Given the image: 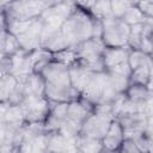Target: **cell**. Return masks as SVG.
I'll return each instance as SVG.
<instances>
[{"mask_svg": "<svg viewBox=\"0 0 153 153\" xmlns=\"http://www.w3.org/2000/svg\"><path fill=\"white\" fill-rule=\"evenodd\" d=\"M93 17L85 10L76 6L72 16L62 25V33L71 48H75L80 43L92 38Z\"/></svg>", "mask_w": 153, "mask_h": 153, "instance_id": "6da1fadb", "label": "cell"}, {"mask_svg": "<svg viewBox=\"0 0 153 153\" xmlns=\"http://www.w3.org/2000/svg\"><path fill=\"white\" fill-rule=\"evenodd\" d=\"M75 8V1H54V4L42 13L39 17L43 22L42 45L62 29V25L72 16Z\"/></svg>", "mask_w": 153, "mask_h": 153, "instance_id": "7a4b0ae2", "label": "cell"}, {"mask_svg": "<svg viewBox=\"0 0 153 153\" xmlns=\"http://www.w3.org/2000/svg\"><path fill=\"white\" fill-rule=\"evenodd\" d=\"M54 4L49 0H26V1H0L1 16L6 20L19 19L31 20L39 18L42 13Z\"/></svg>", "mask_w": 153, "mask_h": 153, "instance_id": "3957f363", "label": "cell"}, {"mask_svg": "<svg viewBox=\"0 0 153 153\" xmlns=\"http://www.w3.org/2000/svg\"><path fill=\"white\" fill-rule=\"evenodd\" d=\"M105 48L106 47L102 39L91 38L88 41H85L74 48L76 61L96 73L105 72L103 61V53Z\"/></svg>", "mask_w": 153, "mask_h": 153, "instance_id": "277c9868", "label": "cell"}, {"mask_svg": "<svg viewBox=\"0 0 153 153\" xmlns=\"http://www.w3.org/2000/svg\"><path fill=\"white\" fill-rule=\"evenodd\" d=\"M103 23V36L102 41L105 47L109 48H122L128 45L130 35V26L122 19L112 16L102 20Z\"/></svg>", "mask_w": 153, "mask_h": 153, "instance_id": "5b68a950", "label": "cell"}, {"mask_svg": "<svg viewBox=\"0 0 153 153\" xmlns=\"http://www.w3.org/2000/svg\"><path fill=\"white\" fill-rule=\"evenodd\" d=\"M19 105L26 123H44L51 110V103L45 96L25 97Z\"/></svg>", "mask_w": 153, "mask_h": 153, "instance_id": "8992f818", "label": "cell"}, {"mask_svg": "<svg viewBox=\"0 0 153 153\" xmlns=\"http://www.w3.org/2000/svg\"><path fill=\"white\" fill-rule=\"evenodd\" d=\"M112 121H114V117L111 115L92 112L84 122L79 135L103 140V137L108 133Z\"/></svg>", "mask_w": 153, "mask_h": 153, "instance_id": "52a82bcc", "label": "cell"}, {"mask_svg": "<svg viewBox=\"0 0 153 153\" xmlns=\"http://www.w3.org/2000/svg\"><path fill=\"white\" fill-rule=\"evenodd\" d=\"M120 122V124L123 128L124 139L126 140H133L134 137L145 134L146 129V122L147 117L145 112H131V114H122L115 118Z\"/></svg>", "mask_w": 153, "mask_h": 153, "instance_id": "ba28073f", "label": "cell"}, {"mask_svg": "<svg viewBox=\"0 0 153 153\" xmlns=\"http://www.w3.org/2000/svg\"><path fill=\"white\" fill-rule=\"evenodd\" d=\"M41 74L44 78L45 84L48 85L56 86V87H71L72 86L71 76H69V67L60 62L51 61L44 67Z\"/></svg>", "mask_w": 153, "mask_h": 153, "instance_id": "9c48e42d", "label": "cell"}, {"mask_svg": "<svg viewBox=\"0 0 153 153\" xmlns=\"http://www.w3.org/2000/svg\"><path fill=\"white\" fill-rule=\"evenodd\" d=\"M108 85V73L106 72H98L94 74L87 87L81 93V99L86 100L93 108L99 105L103 102L104 93Z\"/></svg>", "mask_w": 153, "mask_h": 153, "instance_id": "30bf717a", "label": "cell"}, {"mask_svg": "<svg viewBox=\"0 0 153 153\" xmlns=\"http://www.w3.org/2000/svg\"><path fill=\"white\" fill-rule=\"evenodd\" d=\"M42 30H43V22L41 18H37L32 25L25 31L23 35L18 36V42L20 48L27 53H32L42 48Z\"/></svg>", "mask_w": 153, "mask_h": 153, "instance_id": "8fae6325", "label": "cell"}, {"mask_svg": "<svg viewBox=\"0 0 153 153\" xmlns=\"http://www.w3.org/2000/svg\"><path fill=\"white\" fill-rule=\"evenodd\" d=\"M0 123L19 130L26 123L20 105H12L8 102L0 103Z\"/></svg>", "mask_w": 153, "mask_h": 153, "instance_id": "7c38bea8", "label": "cell"}, {"mask_svg": "<svg viewBox=\"0 0 153 153\" xmlns=\"http://www.w3.org/2000/svg\"><path fill=\"white\" fill-rule=\"evenodd\" d=\"M96 72L88 69L87 67L82 66L78 61L69 67V76H71V84L72 86L80 93L87 87L92 78L94 76Z\"/></svg>", "mask_w": 153, "mask_h": 153, "instance_id": "4fadbf2b", "label": "cell"}, {"mask_svg": "<svg viewBox=\"0 0 153 153\" xmlns=\"http://www.w3.org/2000/svg\"><path fill=\"white\" fill-rule=\"evenodd\" d=\"M44 96L53 103H71L80 99L81 93L78 92L73 86L71 87H56L45 84Z\"/></svg>", "mask_w": 153, "mask_h": 153, "instance_id": "5bb4252c", "label": "cell"}, {"mask_svg": "<svg viewBox=\"0 0 153 153\" xmlns=\"http://www.w3.org/2000/svg\"><path fill=\"white\" fill-rule=\"evenodd\" d=\"M50 103H51V110L47 121L44 122V127L48 133L59 131L62 122L67 116L68 105H69V103H53V102Z\"/></svg>", "mask_w": 153, "mask_h": 153, "instance_id": "9a60e30c", "label": "cell"}, {"mask_svg": "<svg viewBox=\"0 0 153 153\" xmlns=\"http://www.w3.org/2000/svg\"><path fill=\"white\" fill-rule=\"evenodd\" d=\"M130 48L122 47V48H109L106 47L104 53H103V61H104V67L105 71L111 69L121 63L128 62L129 54H130Z\"/></svg>", "mask_w": 153, "mask_h": 153, "instance_id": "2e32d148", "label": "cell"}, {"mask_svg": "<svg viewBox=\"0 0 153 153\" xmlns=\"http://www.w3.org/2000/svg\"><path fill=\"white\" fill-rule=\"evenodd\" d=\"M124 133H123V128L120 124L118 121L114 120L108 133L105 134V136L103 137V145L105 149L109 151H118L122 147V143L124 141Z\"/></svg>", "mask_w": 153, "mask_h": 153, "instance_id": "e0dca14e", "label": "cell"}, {"mask_svg": "<svg viewBox=\"0 0 153 153\" xmlns=\"http://www.w3.org/2000/svg\"><path fill=\"white\" fill-rule=\"evenodd\" d=\"M76 139H71L59 131L48 133V153H57L71 149H76Z\"/></svg>", "mask_w": 153, "mask_h": 153, "instance_id": "ac0fdd59", "label": "cell"}, {"mask_svg": "<svg viewBox=\"0 0 153 153\" xmlns=\"http://www.w3.org/2000/svg\"><path fill=\"white\" fill-rule=\"evenodd\" d=\"M18 151L20 153H48V133L23 140Z\"/></svg>", "mask_w": 153, "mask_h": 153, "instance_id": "d6986e66", "label": "cell"}, {"mask_svg": "<svg viewBox=\"0 0 153 153\" xmlns=\"http://www.w3.org/2000/svg\"><path fill=\"white\" fill-rule=\"evenodd\" d=\"M23 82L25 97L29 96H44L45 80L41 73H32Z\"/></svg>", "mask_w": 153, "mask_h": 153, "instance_id": "ffe728a7", "label": "cell"}, {"mask_svg": "<svg viewBox=\"0 0 153 153\" xmlns=\"http://www.w3.org/2000/svg\"><path fill=\"white\" fill-rule=\"evenodd\" d=\"M0 39H1V45H0L1 59L11 57L22 49L20 44L18 42V38L5 30H1V38Z\"/></svg>", "mask_w": 153, "mask_h": 153, "instance_id": "44dd1931", "label": "cell"}, {"mask_svg": "<svg viewBox=\"0 0 153 153\" xmlns=\"http://www.w3.org/2000/svg\"><path fill=\"white\" fill-rule=\"evenodd\" d=\"M76 149L79 153H100L104 149L102 140L78 135L75 140Z\"/></svg>", "mask_w": 153, "mask_h": 153, "instance_id": "7402d4cb", "label": "cell"}, {"mask_svg": "<svg viewBox=\"0 0 153 153\" xmlns=\"http://www.w3.org/2000/svg\"><path fill=\"white\" fill-rule=\"evenodd\" d=\"M18 85V80L14 75L0 74V103H6L10 100L12 93Z\"/></svg>", "mask_w": 153, "mask_h": 153, "instance_id": "603a6c76", "label": "cell"}, {"mask_svg": "<svg viewBox=\"0 0 153 153\" xmlns=\"http://www.w3.org/2000/svg\"><path fill=\"white\" fill-rule=\"evenodd\" d=\"M126 96L137 103V104H145L153 94L151 92V90L148 88V86L145 85H139V84H130L128 90L126 91Z\"/></svg>", "mask_w": 153, "mask_h": 153, "instance_id": "cb8c5ba5", "label": "cell"}, {"mask_svg": "<svg viewBox=\"0 0 153 153\" xmlns=\"http://www.w3.org/2000/svg\"><path fill=\"white\" fill-rule=\"evenodd\" d=\"M30 57H31V62L33 66V72L41 73L44 69V67L53 61V53L41 48L38 50L30 53Z\"/></svg>", "mask_w": 153, "mask_h": 153, "instance_id": "d4e9b609", "label": "cell"}, {"mask_svg": "<svg viewBox=\"0 0 153 153\" xmlns=\"http://www.w3.org/2000/svg\"><path fill=\"white\" fill-rule=\"evenodd\" d=\"M128 62H129V66H130L131 71H134L136 68H141V67H152L153 56L149 55V54H146L143 51L131 49L130 54H129Z\"/></svg>", "mask_w": 153, "mask_h": 153, "instance_id": "484cf974", "label": "cell"}, {"mask_svg": "<svg viewBox=\"0 0 153 153\" xmlns=\"http://www.w3.org/2000/svg\"><path fill=\"white\" fill-rule=\"evenodd\" d=\"M87 12L94 19L103 20L111 16V0H93V4Z\"/></svg>", "mask_w": 153, "mask_h": 153, "instance_id": "4316f807", "label": "cell"}, {"mask_svg": "<svg viewBox=\"0 0 153 153\" xmlns=\"http://www.w3.org/2000/svg\"><path fill=\"white\" fill-rule=\"evenodd\" d=\"M122 20H123L126 24H128L129 26H131V25H136V24L143 23V22L146 20V16L141 12V10L137 7V4L135 2V4L127 11V13L123 16Z\"/></svg>", "mask_w": 153, "mask_h": 153, "instance_id": "83f0119b", "label": "cell"}, {"mask_svg": "<svg viewBox=\"0 0 153 153\" xmlns=\"http://www.w3.org/2000/svg\"><path fill=\"white\" fill-rule=\"evenodd\" d=\"M106 72V71H105ZM110 79L111 85L114 86V88L116 90V92L118 94L121 93H126V91L128 90L129 85H130V78L121 75V74H116V73H111V72H106Z\"/></svg>", "mask_w": 153, "mask_h": 153, "instance_id": "f1b7e54d", "label": "cell"}, {"mask_svg": "<svg viewBox=\"0 0 153 153\" xmlns=\"http://www.w3.org/2000/svg\"><path fill=\"white\" fill-rule=\"evenodd\" d=\"M53 61H56L65 66L71 67L72 65H74L76 62V54H75L74 48H68L66 50L53 54Z\"/></svg>", "mask_w": 153, "mask_h": 153, "instance_id": "f546056e", "label": "cell"}, {"mask_svg": "<svg viewBox=\"0 0 153 153\" xmlns=\"http://www.w3.org/2000/svg\"><path fill=\"white\" fill-rule=\"evenodd\" d=\"M151 78V67H141L136 68L131 72L130 75V84H139L148 86Z\"/></svg>", "mask_w": 153, "mask_h": 153, "instance_id": "4dcf8cb0", "label": "cell"}, {"mask_svg": "<svg viewBox=\"0 0 153 153\" xmlns=\"http://www.w3.org/2000/svg\"><path fill=\"white\" fill-rule=\"evenodd\" d=\"M135 4V1L128 0H111V16L122 19L127 11Z\"/></svg>", "mask_w": 153, "mask_h": 153, "instance_id": "1f68e13d", "label": "cell"}, {"mask_svg": "<svg viewBox=\"0 0 153 153\" xmlns=\"http://www.w3.org/2000/svg\"><path fill=\"white\" fill-rule=\"evenodd\" d=\"M131 141L136 145V147H137L142 153H148L149 141H151V140H149L145 134H141V135H139V136L134 137Z\"/></svg>", "mask_w": 153, "mask_h": 153, "instance_id": "d6a6232c", "label": "cell"}, {"mask_svg": "<svg viewBox=\"0 0 153 153\" xmlns=\"http://www.w3.org/2000/svg\"><path fill=\"white\" fill-rule=\"evenodd\" d=\"M106 72H111V73H116V74H121V75L130 78L133 71L129 66V62H124V63H121V65H118V66H116L111 69H108Z\"/></svg>", "mask_w": 153, "mask_h": 153, "instance_id": "836d02e7", "label": "cell"}, {"mask_svg": "<svg viewBox=\"0 0 153 153\" xmlns=\"http://www.w3.org/2000/svg\"><path fill=\"white\" fill-rule=\"evenodd\" d=\"M136 4L147 18H153V1H139Z\"/></svg>", "mask_w": 153, "mask_h": 153, "instance_id": "e575fe53", "label": "cell"}, {"mask_svg": "<svg viewBox=\"0 0 153 153\" xmlns=\"http://www.w3.org/2000/svg\"><path fill=\"white\" fill-rule=\"evenodd\" d=\"M120 149H122L124 153H142L131 140H124Z\"/></svg>", "mask_w": 153, "mask_h": 153, "instance_id": "d590c367", "label": "cell"}, {"mask_svg": "<svg viewBox=\"0 0 153 153\" xmlns=\"http://www.w3.org/2000/svg\"><path fill=\"white\" fill-rule=\"evenodd\" d=\"M103 36V23L99 19H93V29H92V38L102 39Z\"/></svg>", "mask_w": 153, "mask_h": 153, "instance_id": "8d00e7d4", "label": "cell"}, {"mask_svg": "<svg viewBox=\"0 0 153 153\" xmlns=\"http://www.w3.org/2000/svg\"><path fill=\"white\" fill-rule=\"evenodd\" d=\"M147 117V122H146V129H145V135L149 139L153 140V114Z\"/></svg>", "mask_w": 153, "mask_h": 153, "instance_id": "74e56055", "label": "cell"}, {"mask_svg": "<svg viewBox=\"0 0 153 153\" xmlns=\"http://www.w3.org/2000/svg\"><path fill=\"white\" fill-rule=\"evenodd\" d=\"M148 153H153V140L149 141V148H148Z\"/></svg>", "mask_w": 153, "mask_h": 153, "instance_id": "f35d334b", "label": "cell"}, {"mask_svg": "<svg viewBox=\"0 0 153 153\" xmlns=\"http://www.w3.org/2000/svg\"><path fill=\"white\" fill-rule=\"evenodd\" d=\"M100 153H118V151H109V149H103Z\"/></svg>", "mask_w": 153, "mask_h": 153, "instance_id": "ab89813d", "label": "cell"}, {"mask_svg": "<svg viewBox=\"0 0 153 153\" xmlns=\"http://www.w3.org/2000/svg\"><path fill=\"white\" fill-rule=\"evenodd\" d=\"M57 153H79L78 149H71V151H65V152H57Z\"/></svg>", "mask_w": 153, "mask_h": 153, "instance_id": "60d3db41", "label": "cell"}, {"mask_svg": "<svg viewBox=\"0 0 153 153\" xmlns=\"http://www.w3.org/2000/svg\"><path fill=\"white\" fill-rule=\"evenodd\" d=\"M118 153H124V152H123L122 149H118Z\"/></svg>", "mask_w": 153, "mask_h": 153, "instance_id": "b9f144b4", "label": "cell"}]
</instances>
